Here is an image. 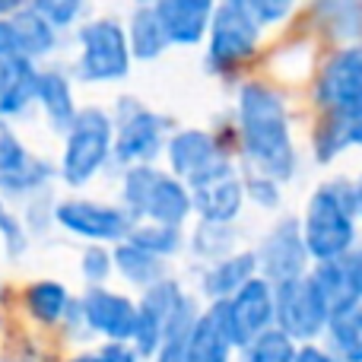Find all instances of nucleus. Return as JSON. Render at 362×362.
Here are the masks:
<instances>
[{
	"label": "nucleus",
	"mask_w": 362,
	"mask_h": 362,
	"mask_svg": "<svg viewBox=\"0 0 362 362\" xmlns=\"http://www.w3.org/2000/svg\"><path fill=\"white\" fill-rule=\"evenodd\" d=\"M216 6L219 0H156L153 10H156L172 48H194V45H204L213 16H216Z\"/></svg>",
	"instance_id": "16"
},
{
	"label": "nucleus",
	"mask_w": 362,
	"mask_h": 362,
	"mask_svg": "<svg viewBox=\"0 0 362 362\" xmlns=\"http://www.w3.org/2000/svg\"><path fill=\"white\" fill-rule=\"evenodd\" d=\"M353 197H356V213H359V223H362V172L353 178Z\"/></svg>",
	"instance_id": "46"
},
{
	"label": "nucleus",
	"mask_w": 362,
	"mask_h": 362,
	"mask_svg": "<svg viewBox=\"0 0 362 362\" xmlns=\"http://www.w3.org/2000/svg\"><path fill=\"white\" fill-rule=\"evenodd\" d=\"M185 289L175 276H165L159 280L156 286L144 289L137 299V331H134V350L140 353L144 359H153L156 350L163 346V334L165 325H169L172 312L178 308V302L185 299Z\"/></svg>",
	"instance_id": "15"
},
{
	"label": "nucleus",
	"mask_w": 362,
	"mask_h": 362,
	"mask_svg": "<svg viewBox=\"0 0 362 362\" xmlns=\"http://www.w3.org/2000/svg\"><path fill=\"white\" fill-rule=\"evenodd\" d=\"M127 242L144 248L146 255L159 257V261L169 264L172 257L185 255L187 251V232L175 229V226H156V223H137L134 232L127 235Z\"/></svg>",
	"instance_id": "31"
},
{
	"label": "nucleus",
	"mask_w": 362,
	"mask_h": 362,
	"mask_svg": "<svg viewBox=\"0 0 362 362\" xmlns=\"http://www.w3.org/2000/svg\"><path fill=\"white\" fill-rule=\"evenodd\" d=\"M163 156H165V169L187 185V181L194 175H200L206 165L223 159L226 153L219 150L216 137H213L210 131H204V127H175L169 144H165Z\"/></svg>",
	"instance_id": "18"
},
{
	"label": "nucleus",
	"mask_w": 362,
	"mask_h": 362,
	"mask_svg": "<svg viewBox=\"0 0 362 362\" xmlns=\"http://www.w3.org/2000/svg\"><path fill=\"white\" fill-rule=\"evenodd\" d=\"M115 121V163L121 169L131 165H153L165 153V144L172 137V118L137 95H118L112 108Z\"/></svg>",
	"instance_id": "6"
},
{
	"label": "nucleus",
	"mask_w": 362,
	"mask_h": 362,
	"mask_svg": "<svg viewBox=\"0 0 362 362\" xmlns=\"http://www.w3.org/2000/svg\"><path fill=\"white\" fill-rule=\"evenodd\" d=\"M305 19L337 48L362 42V0H308Z\"/></svg>",
	"instance_id": "19"
},
{
	"label": "nucleus",
	"mask_w": 362,
	"mask_h": 362,
	"mask_svg": "<svg viewBox=\"0 0 362 362\" xmlns=\"http://www.w3.org/2000/svg\"><path fill=\"white\" fill-rule=\"evenodd\" d=\"M194 200V216L197 223H219L235 226V219L245 210V175L235 165V159L223 156L213 165H206L200 175L187 181Z\"/></svg>",
	"instance_id": "10"
},
{
	"label": "nucleus",
	"mask_w": 362,
	"mask_h": 362,
	"mask_svg": "<svg viewBox=\"0 0 362 362\" xmlns=\"http://www.w3.org/2000/svg\"><path fill=\"white\" fill-rule=\"evenodd\" d=\"M29 10L38 13L57 32H67L76 29L80 23H86L89 0H29Z\"/></svg>",
	"instance_id": "34"
},
{
	"label": "nucleus",
	"mask_w": 362,
	"mask_h": 362,
	"mask_svg": "<svg viewBox=\"0 0 362 362\" xmlns=\"http://www.w3.org/2000/svg\"><path fill=\"white\" fill-rule=\"evenodd\" d=\"M308 276H312L315 286H318L321 299H325L327 312H331V321L362 305V299L356 296V289H353V280H350V274H346V267H344V261H340V257H337V261L312 264Z\"/></svg>",
	"instance_id": "25"
},
{
	"label": "nucleus",
	"mask_w": 362,
	"mask_h": 362,
	"mask_svg": "<svg viewBox=\"0 0 362 362\" xmlns=\"http://www.w3.org/2000/svg\"><path fill=\"white\" fill-rule=\"evenodd\" d=\"M312 102L318 112H362V42L327 51L315 67Z\"/></svg>",
	"instance_id": "12"
},
{
	"label": "nucleus",
	"mask_w": 362,
	"mask_h": 362,
	"mask_svg": "<svg viewBox=\"0 0 362 362\" xmlns=\"http://www.w3.org/2000/svg\"><path fill=\"white\" fill-rule=\"evenodd\" d=\"M242 232L238 226H219V223H197L187 232V255L197 264L210 267V264L223 261V257L235 255Z\"/></svg>",
	"instance_id": "28"
},
{
	"label": "nucleus",
	"mask_w": 362,
	"mask_h": 362,
	"mask_svg": "<svg viewBox=\"0 0 362 362\" xmlns=\"http://www.w3.org/2000/svg\"><path fill=\"white\" fill-rule=\"evenodd\" d=\"M235 127H238V156L251 172L289 185L299 175V150L293 137V112L289 99L270 80H242L235 93Z\"/></svg>",
	"instance_id": "1"
},
{
	"label": "nucleus",
	"mask_w": 362,
	"mask_h": 362,
	"mask_svg": "<svg viewBox=\"0 0 362 362\" xmlns=\"http://www.w3.org/2000/svg\"><path fill=\"white\" fill-rule=\"evenodd\" d=\"M0 299H4V286H0Z\"/></svg>",
	"instance_id": "48"
},
{
	"label": "nucleus",
	"mask_w": 362,
	"mask_h": 362,
	"mask_svg": "<svg viewBox=\"0 0 362 362\" xmlns=\"http://www.w3.org/2000/svg\"><path fill=\"white\" fill-rule=\"evenodd\" d=\"M124 32H127V45H131L134 61H144V64L159 61V57L172 48L169 35H165V29L153 6H134V10L127 13Z\"/></svg>",
	"instance_id": "24"
},
{
	"label": "nucleus",
	"mask_w": 362,
	"mask_h": 362,
	"mask_svg": "<svg viewBox=\"0 0 362 362\" xmlns=\"http://www.w3.org/2000/svg\"><path fill=\"white\" fill-rule=\"evenodd\" d=\"M232 356H235V346L226 340L223 327L216 325L210 308H204L191 337H187L185 362H232Z\"/></svg>",
	"instance_id": "30"
},
{
	"label": "nucleus",
	"mask_w": 362,
	"mask_h": 362,
	"mask_svg": "<svg viewBox=\"0 0 362 362\" xmlns=\"http://www.w3.org/2000/svg\"><path fill=\"white\" fill-rule=\"evenodd\" d=\"M83 321L102 344H131L137 331V299L108 286H89L80 296Z\"/></svg>",
	"instance_id": "14"
},
{
	"label": "nucleus",
	"mask_w": 362,
	"mask_h": 362,
	"mask_svg": "<svg viewBox=\"0 0 362 362\" xmlns=\"http://www.w3.org/2000/svg\"><path fill=\"white\" fill-rule=\"evenodd\" d=\"M344 267H346V274H350V280H353V289H356V296L362 299V235H359V242L353 245L350 251H346L344 257Z\"/></svg>",
	"instance_id": "42"
},
{
	"label": "nucleus",
	"mask_w": 362,
	"mask_h": 362,
	"mask_svg": "<svg viewBox=\"0 0 362 362\" xmlns=\"http://www.w3.org/2000/svg\"><path fill=\"white\" fill-rule=\"evenodd\" d=\"M210 315L216 318V325L223 327L226 340L235 346V353L242 346H248L255 337L267 334L274 327V315H276V302H274V283H267L264 276L248 280L238 289L232 299L213 302Z\"/></svg>",
	"instance_id": "9"
},
{
	"label": "nucleus",
	"mask_w": 362,
	"mask_h": 362,
	"mask_svg": "<svg viewBox=\"0 0 362 362\" xmlns=\"http://www.w3.org/2000/svg\"><path fill=\"white\" fill-rule=\"evenodd\" d=\"M54 204H57V200H51L48 194L25 200L23 216H19V219H23L29 238H42V235H48V232L54 229Z\"/></svg>",
	"instance_id": "40"
},
{
	"label": "nucleus",
	"mask_w": 362,
	"mask_h": 362,
	"mask_svg": "<svg viewBox=\"0 0 362 362\" xmlns=\"http://www.w3.org/2000/svg\"><path fill=\"white\" fill-rule=\"evenodd\" d=\"M251 251L257 257V276H264L274 286L299 280L312 270V257H308L305 242H302L299 216H280L257 238Z\"/></svg>",
	"instance_id": "13"
},
{
	"label": "nucleus",
	"mask_w": 362,
	"mask_h": 362,
	"mask_svg": "<svg viewBox=\"0 0 362 362\" xmlns=\"http://www.w3.org/2000/svg\"><path fill=\"white\" fill-rule=\"evenodd\" d=\"M25 6H29V0H0V19H13Z\"/></svg>",
	"instance_id": "45"
},
{
	"label": "nucleus",
	"mask_w": 362,
	"mask_h": 362,
	"mask_svg": "<svg viewBox=\"0 0 362 362\" xmlns=\"http://www.w3.org/2000/svg\"><path fill=\"white\" fill-rule=\"evenodd\" d=\"M38 67L29 57H6L0 61V121L10 124L13 118H23L25 112L35 108V93H38Z\"/></svg>",
	"instance_id": "20"
},
{
	"label": "nucleus",
	"mask_w": 362,
	"mask_h": 362,
	"mask_svg": "<svg viewBox=\"0 0 362 362\" xmlns=\"http://www.w3.org/2000/svg\"><path fill=\"white\" fill-rule=\"evenodd\" d=\"M131 4H134V6H153L156 0H131Z\"/></svg>",
	"instance_id": "47"
},
{
	"label": "nucleus",
	"mask_w": 362,
	"mask_h": 362,
	"mask_svg": "<svg viewBox=\"0 0 362 362\" xmlns=\"http://www.w3.org/2000/svg\"><path fill=\"white\" fill-rule=\"evenodd\" d=\"M115 274V255L108 245H86L80 251V276L89 286H108Z\"/></svg>",
	"instance_id": "36"
},
{
	"label": "nucleus",
	"mask_w": 362,
	"mask_h": 362,
	"mask_svg": "<svg viewBox=\"0 0 362 362\" xmlns=\"http://www.w3.org/2000/svg\"><path fill=\"white\" fill-rule=\"evenodd\" d=\"M219 4L235 6V10H245L248 16H255L264 29H270V25L289 23L293 13H296V6H299L302 0H219Z\"/></svg>",
	"instance_id": "35"
},
{
	"label": "nucleus",
	"mask_w": 362,
	"mask_h": 362,
	"mask_svg": "<svg viewBox=\"0 0 362 362\" xmlns=\"http://www.w3.org/2000/svg\"><path fill=\"white\" fill-rule=\"evenodd\" d=\"M296 362H344L337 359L325 344H302L299 353H296Z\"/></svg>",
	"instance_id": "43"
},
{
	"label": "nucleus",
	"mask_w": 362,
	"mask_h": 362,
	"mask_svg": "<svg viewBox=\"0 0 362 362\" xmlns=\"http://www.w3.org/2000/svg\"><path fill=\"white\" fill-rule=\"evenodd\" d=\"M35 108L45 115L48 127L54 134H67L74 124L76 112V93H74V74L64 67H42L38 74V93H35Z\"/></svg>",
	"instance_id": "22"
},
{
	"label": "nucleus",
	"mask_w": 362,
	"mask_h": 362,
	"mask_svg": "<svg viewBox=\"0 0 362 362\" xmlns=\"http://www.w3.org/2000/svg\"><path fill=\"white\" fill-rule=\"evenodd\" d=\"M296 353H299V344L289 340L283 331L270 327L267 334H261L248 346H242L235 353V362H296Z\"/></svg>",
	"instance_id": "33"
},
{
	"label": "nucleus",
	"mask_w": 362,
	"mask_h": 362,
	"mask_svg": "<svg viewBox=\"0 0 362 362\" xmlns=\"http://www.w3.org/2000/svg\"><path fill=\"white\" fill-rule=\"evenodd\" d=\"M257 276V257L251 248H238L235 255L223 257V261L210 264V267H200L197 274V293L206 305L213 302L232 299L238 289L245 286L248 280Z\"/></svg>",
	"instance_id": "21"
},
{
	"label": "nucleus",
	"mask_w": 362,
	"mask_h": 362,
	"mask_svg": "<svg viewBox=\"0 0 362 362\" xmlns=\"http://www.w3.org/2000/svg\"><path fill=\"white\" fill-rule=\"evenodd\" d=\"M0 242H4V251H6L10 261H19V257L29 251V245H32L23 219L10 210V204H6L4 197H0Z\"/></svg>",
	"instance_id": "38"
},
{
	"label": "nucleus",
	"mask_w": 362,
	"mask_h": 362,
	"mask_svg": "<svg viewBox=\"0 0 362 362\" xmlns=\"http://www.w3.org/2000/svg\"><path fill=\"white\" fill-rule=\"evenodd\" d=\"M19 299L23 312L42 327H61L67 308L74 305V296L61 280H32Z\"/></svg>",
	"instance_id": "23"
},
{
	"label": "nucleus",
	"mask_w": 362,
	"mask_h": 362,
	"mask_svg": "<svg viewBox=\"0 0 362 362\" xmlns=\"http://www.w3.org/2000/svg\"><path fill=\"white\" fill-rule=\"evenodd\" d=\"M308 150L318 165H334L350 150H362V112H321Z\"/></svg>",
	"instance_id": "17"
},
{
	"label": "nucleus",
	"mask_w": 362,
	"mask_h": 362,
	"mask_svg": "<svg viewBox=\"0 0 362 362\" xmlns=\"http://www.w3.org/2000/svg\"><path fill=\"white\" fill-rule=\"evenodd\" d=\"M321 340H325V346L337 359L362 362V305L340 315V318H334Z\"/></svg>",
	"instance_id": "32"
},
{
	"label": "nucleus",
	"mask_w": 362,
	"mask_h": 362,
	"mask_svg": "<svg viewBox=\"0 0 362 362\" xmlns=\"http://www.w3.org/2000/svg\"><path fill=\"white\" fill-rule=\"evenodd\" d=\"M204 70L219 80H235L251 61H257L264 45V25L235 6H216V16L204 38Z\"/></svg>",
	"instance_id": "7"
},
{
	"label": "nucleus",
	"mask_w": 362,
	"mask_h": 362,
	"mask_svg": "<svg viewBox=\"0 0 362 362\" xmlns=\"http://www.w3.org/2000/svg\"><path fill=\"white\" fill-rule=\"evenodd\" d=\"M95 359L99 362H146L134 350V344H99L95 346Z\"/></svg>",
	"instance_id": "41"
},
{
	"label": "nucleus",
	"mask_w": 362,
	"mask_h": 362,
	"mask_svg": "<svg viewBox=\"0 0 362 362\" xmlns=\"http://www.w3.org/2000/svg\"><path fill=\"white\" fill-rule=\"evenodd\" d=\"M115 163V121L112 112L102 105H83L76 112L74 124L64 134L61 163H57V178L67 187L93 185L108 165Z\"/></svg>",
	"instance_id": "4"
},
{
	"label": "nucleus",
	"mask_w": 362,
	"mask_h": 362,
	"mask_svg": "<svg viewBox=\"0 0 362 362\" xmlns=\"http://www.w3.org/2000/svg\"><path fill=\"white\" fill-rule=\"evenodd\" d=\"M54 181H57V165L51 163V159L32 153V159L19 172L0 178V194H4V200H23L25 204V200H32V197L48 194V187L54 185Z\"/></svg>",
	"instance_id": "29"
},
{
	"label": "nucleus",
	"mask_w": 362,
	"mask_h": 362,
	"mask_svg": "<svg viewBox=\"0 0 362 362\" xmlns=\"http://www.w3.org/2000/svg\"><path fill=\"white\" fill-rule=\"evenodd\" d=\"M245 200L255 204L257 210H280L283 206V185L276 178L264 175V172L245 169Z\"/></svg>",
	"instance_id": "37"
},
{
	"label": "nucleus",
	"mask_w": 362,
	"mask_h": 362,
	"mask_svg": "<svg viewBox=\"0 0 362 362\" xmlns=\"http://www.w3.org/2000/svg\"><path fill=\"white\" fill-rule=\"evenodd\" d=\"M118 204L131 213L134 223H156V226L185 229L194 216L191 187L156 163L121 169Z\"/></svg>",
	"instance_id": "3"
},
{
	"label": "nucleus",
	"mask_w": 362,
	"mask_h": 362,
	"mask_svg": "<svg viewBox=\"0 0 362 362\" xmlns=\"http://www.w3.org/2000/svg\"><path fill=\"white\" fill-rule=\"evenodd\" d=\"M16 54V35H13L10 19H0V61Z\"/></svg>",
	"instance_id": "44"
},
{
	"label": "nucleus",
	"mask_w": 362,
	"mask_h": 362,
	"mask_svg": "<svg viewBox=\"0 0 362 362\" xmlns=\"http://www.w3.org/2000/svg\"><path fill=\"white\" fill-rule=\"evenodd\" d=\"M131 213L121 204L112 200H95L83 197V194H67L54 204V229L67 232V235L80 238L86 245H115L127 242V235L134 232Z\"/></svg>",
	"instance_id": "8"
},
{
	"label": "nucleus",
	"mask_w": 362,
	"mask_h": 362,
	"mask_svg": "<svg viewBox=\"0 0 362 362\" xmlns=\"http://www.w3.org/2000/svg\"><path fill=\"white\" fill-rule=\"evenodd\" d=\"M74 80L83 86H108L131 76L134 57L124 23L118 16H89L74 29Z\"/></svg>",
	"instance_id": "5"
},
{
	"label": "nucleus",
	"mask_w": 362,
	"mask_h": 362,
	"mask_svg": "<svg viewBox=\"0 0 362 362\" xmlns=\"http://www.w3.org/2000/svg\"><path fill=\"white\" fill-rule=\"evenodd\" d=\"M112 255H115V274H118L127 286L140 289V293L156 286V283L165 280V276H172L169 264L153 257V255H146L144 248H137V245H131V242L115 245Z\"/></svg>",
	"instance_id": "26"
},
{
	"label": "nucleus",
	"mask_w": 362,
	"mask_h": 362,
	"mask_svg": "<svg viewBox=\"0 0 362 362\" xmlns=\"http://www.w3.org/2000/svg\"><path fill=\"white\" fill-rule=\"evenodd\" d=\"M274 302H276V315H274V327L283 331L289 340L296 344H318L325 337L327 325H331V312H327L325 299H321L318 286L312 276H299L274 286Z\"/></svg>",
	"instance_id": "11"
},
{
	"label": "nucleus",
	"mask_w": 362,
	"mask_h": 362,
	"mask_svg": "<svg viewBox=\"0 0 362 362\" xmlns=\"http://www.w3.org/2000/svg\"><path fill=\"white\" fill-rule=\"evenodd\" d=\"M13 35H16V54L29 57V61H45L57 51V42H61V32L54 25H48L38 13H32L29 6L19 10L16 16L10 19Z\"/></svg>",
	"instance_id": "27"
},
{
	"label": "nucleus",
	"mask_w": 362,
	"mask_h": 362,
	"mask_svg": "<svg viewBox=\"0 0 362 362\" xmlns=\"http://www.w3.org/2000/svg\"><path fill=\"white\" fill-rule=\"evenodd\" d=\"M29 159H32V150L25 146V140L6 121H0V178L19 172Z\"/></svg>",
	"instance_id": "39"
},
{
	"label": "nucleus",
	"mask_w": 362,
	"mask_h": 362,
	"mask_svg": "<svg viewBox=\"0 0 362 362\" xmlns=\"http://www.w3.org/2000/svg\"><path fill=\"white\" fill-rule=\"evenodd\" d=\"M299 226L312 264L344 257L362 235L356 197H353V178L334 175L321 181L302 206Z\"/></svg>",
	"instance_id": "2"
}]
</instances>
